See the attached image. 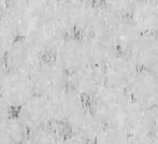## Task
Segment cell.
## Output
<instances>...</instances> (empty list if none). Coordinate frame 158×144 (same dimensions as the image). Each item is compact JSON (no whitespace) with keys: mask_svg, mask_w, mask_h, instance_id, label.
Returning <instances> with one entry per match:
<instances>
[{"mask_svg":"<svg viewBox=\"0 0 158 144\" xmlns=\"http://www.w3.org/2000/svg\"><path fill=\"white\" fill-rule=\"evenodd\" d=\"M109 86L128 89L139 68L127 53L119 52L103 67Z\"/></svg>","mask_w":158,"mask_h":144,"instance_id":"8fae6325","label":"cell"},{"mask_svg":"<svg viewBox=\"0 0 158 144\" xmlns=\"http://www.w3.org/2000/svg\"><path fill=\"white\" fill-rule=\"evenodd\" d=\"M127 90L133 102L148 109L155 108L158 105L157 73L139 70Z\"/></svg>","mask_w":158,"mask_h":144,"instance_id":"7c38bea8","label":"cell"},{"mask_svg":"<svg viewBox=\"0 0 158 144\" xmlns=\"http://www.w3.org/2000/svg\"><path fill=\"white\" fill-rule=\"evenodd\" d=\"M54 1H59V0H54Z\"/></svg>","mask_w":158,"mask_h":144,"instance_id":"d6a6232c","label":"cell"},{"mask_svg":"<svg viewBox=\"0 0 158 144\" xmlns=\"http://www.w3.org/2000/svg\"><path fill=\"white\" fill-rule=\"evenodd\" d=\"M29 129L17 115L0 121V144H25Z\"/></svg>","mask_w":158,"mask_h":144,"instance_id":"d6986e66","label":"cell"},{"mask_svg":"<svg viewBox=\"0 0 158 144\" xmlns=\"http://www.w3.org/2000/svg\"><path fill=\"white\" fill-rule=\"evenodd\" d=\"M16 115L27 126L29 131L51 126H59L54 97L35 94L17 109Z\"/></svg>","mask_w":158,"mask_h":144,"instance_id":"3957f363","label":"cell"},{"mask_svg":"<svg viewBox=\"0 0 158 144\" xmlns=\"http://www.w3.org/2000/svg\"><path fill=\"white\" fill-rule=\"evenodd\" d=\"M157 144H158V132H157Z\"/></svg>","mask_w":158,"mask_h":144,"instance_id":"1f68e13d","label":"cell"},{"mask_svg":"<svg viewBox=\"0 0 158 144\" xmlns=\"http://www.w3.org/2000/svg\"><path fill=\"white\" fill-rule=\"evenodd\" d=\"M54 98L57 108L58 124L61 128L66 129H68L89 108V105L86 103L87 100L69 87Z\"/></svg>","mask_w":158,"mask_h":144,"instance_id":"9a60e30c","label":"cell"},{"mask_svg":"<svg viewBox=\"0 0 158 144\" xmlns=\"http://www.w3.org/2000/svg\"><path fill=\"white\" fill-rule=\"evenodd\" d=\"M116 126L121 127L130 138L157 132L152 109L138 105L133 101L126 109Z\"/></svg>","mask_w":158,"mask_h":144,"instance_id":"9c48e42d","label":"cell"},{"mask_svg":"<svg viewBox=\"0 0 158 144\" xmlns=\"http://www.w3.org/2000/svg\"><path fill=\"white\" fill-rule=\"evenodd\" d=\"M152 112H153V116H154L155 126H156V131L158 132V105L155 108L152 109Z\"/></svg>","mask_w":158,"mask_h":144,"instance_id":"83f0119b","label":"cell"},{"mask_svg":"<svg viewBox=\"0 0 158 144\" xmlns=\"http://www.w3.org/2000/svg\"><path fill=\"white\" fill-rule=\"evenodd\" d=\"M106 85L104 69L92 64L69 74V88L88 101L95 98Z\"/></svg>","mask_w":158,"mask_h":144,"instance_id":"8992f818","label":"cell"},{"mask_svg":"<svg viewBox=\"0 0 158 144\" xmlns=\"http://www.w3.org/2000/svg\"><path fill=\"white\" fill-rule=\"evenodd\" d=\"M10 0H0V19L6 14V11L10 8Z\"/></svg>","mask_w":158,"mask_h":144,"instance_id":"4316f807","label":"cell"},{"mask_svg":"<svg viewBox=\"0 0 158 144\" xmlns=\"http://www.w3.org/2000/svg\"><path fill=\"white\" fill-rule=\"evenodd\" d=\"M19 38L4 22L0 19V61H4L12 45Z\"/></svg>","mask_w":158,"mask_h":144,"instance_id":"7402d4cb","label":"cell"},{"mask_svg":"<svg viewBox=\"0 0 158 144\" xmlns=\"http://www.w3.org/2000/svg\"><path fill=\"white\" fill-rule=\"evenodd\" d=\"M64 132L59 126L30 130L25 144H61Z\"/></svg>","mask_w":158,"mask_h":144,"instance_id":"ffe728a7","label":"cell"},{"mask_svg":"<svg viewBox=\"0 0 158 144\" xmlns=\"http://www.w3.org/2000/svg\"><path fill=\"white\" fill-rule=\"evenodd\" d=\"M156 73H157V75H158V71H157V72H156Z\"/></svg>","mask_w":158,"mask_h":144,"instance_id":"836d02e7","label":"cell"},{"mask_svg":"<svg viewBox=\"0 0 158 144\" xmlns=\"http://www.w3.org/2000/svg\"><path fill=\"white\" fill-rule=\"evenodd\" d=\"M130 137L116 125H104L93 144H128Z\"/></svg>","mask_w":158,"mask_h":144,"instance_id":"44dd1931","label":"cell"},{"mask_svg":"<svg viewBox=\"0 0 158 144\" xmlns=\"http://www.w3.org/2000/svg\"><path fill=\"white\" fill-rule=\"evenodd\" d=\"M156 1H157V3H158V0H156Z\"/></svg>","mask_w":158,"mask_h":144,"instance_id":"e575fe53","label":"cell"},{"mask_svg":"<svg viewBox=\"0 0 158 144\" xmlns=\"http://www.w3.org/2000/svg\"><path fill=\"white\" fill-rule=\"evenodd\" d=\"M126 53L140 70L158 71V35H140Z\"/></svg>","mask_w":158,"mask_h":144,"instance_id":"5bb4252c","label":"cell"},{"mask_svg":"<svg viewBox=\"0 0 158 144\" xmlns=\"http://www.w3.org/2000/svg\"><path fill=\"white\" fill-rule=\"evenodd\" d=\"M52 57L69 74L89 64L84 39L77 35H70L58 46Z\"/></svg>","mask_w":158,"mask_h":144,"instance_id":"30bf717a","label":"cell"},{"mask_svg":"<svg viewBox=\"0 0 158 144\" xmlns=\"http://www.w3.org/2000/svg\"><path fill=\"white\" fill-rule=\"evenodd\" d=\"M102 35L110 38L119 52L124 53L130 48V46L140 36L139 31L135 29L129 16H118L110 12Z\"/></svg>","mask_w":158,"mask_h":144,"instance_id":"4fadbf2b","label":"cell"},{"mask_svg":"<svg viewBox=\"0 0 158 144\" xmlns=\"http://www.w3.org/2000/svg\"><path fill=\"white\" fill-rule=\"evenodd\" d=\"M104 125L106 124L88 108L67 130L93 144Z\"/></svg>","mask_w":158,"mask_h":144,"instance_id":"ac0fdd59","label":"cell"},{"mask_svg":"<svg viewBox=\"0 0 158 144\" xmlns=\"http://www.w3.org/2000/svg\"><path fill=\"white\" fill-rule=\"evenodd\" d=\"M128 144H157V132L148 136L132 137L129 139Z\"/></svg>","mask_w":158,"mask_h":144,"instance_id":"cb8c5ba5","label":"cell"},{"mask_svg":"<svg viewBox=\"0 0 158 144\" xmlns=\"http://www.w3.org/2000/svg\"><path fill=\"white\" fill-rule=\"evenodd\" d=\"M109 11L97 2L87 0H59L54 9L57 19L71 35L87 37L102 35Z\"/></svg>","mask_w":158,"mask_h":144,"instance_id":"6da1fadb","label":"cell"},{"mask_svg":"<svg viewBox=\"0 0 158 144\" xmlns=\"http://www.w3.org/2000/svg\"><path fill=\"white\" fill-rule=\"evenodd\" d=\"M87 53L88 63L103 68L115 55L118 48L106 35H92L83 37Z\"/></svg>","mask_w":158,"mask_h":144,"instance_id":"e0dca14e","label":"cell"},{"mask_svg":"<svg viewBox=\"0 0 158 144\" xmlns=\"http://www.w3.org/2000/svg\"><path fill=\"white\" fill-rule=\"evenodd\" d=\"M140 35H158V3L156 0H139L129 14Z\"/></svg>","mask_w":158,"mask_h":144,"instance_id":"2e32d148","label":"cell"},{"mask_svg":"<svg viewBox=\"0 0 158 144\" xmlns=\"http://www.w3.org/2000/svg\"><path fill=\"white\" fill-rule=\"evenodd\" d=\"M6 69H8V68H6L4 61H0V83H1L2 77H3L4 73L6 72Z\"/></svg>","mask_w":158,"mask_h":144,"instance_id":"f1b7e54d","label":"cell"},{"mask_svg":"<svg viewBox=\"0 0 158 144\" xmlns=\"http://www.w3.org/2000/svg\"><path fill=\"white\" fill-rule=\"evenodd\" d=\"M29 0H10V3L12 6H22V4L26 3L28 2Z\"/></svg>","mask_w":158,"mask_h":144,"instance_id":"f546056e","label":"cell"},{"mask_svg":"<svg viewBox=\"0 0 158 144\" xmlns=\"http://www.w3.org/2000/svg\"><path fill=\"white\" fill-rule=\"evenodd\" d=\"M35 94L56 97L69 87V73L54 59H45L31 75Z\"/></svg>","mask_w":158,"mask_h":144,"instance_id":"5b68a950","label":"cell"},{"mask_svg":"<svg viewBox=\"0 0 158 144\" xmlns=\"http://www.w3.org/2000/svg\"><path fill=\"white\" fill-rule=\"evenodd\" d=\"M131 102L132 100L127 89L106 85L88 105L106 125H117Z\"/></svg>","mask_w":158,"mask_h":144,"instance_id":"7a4b0ae2","label":"cell"},{"mask_svg":"<svg viewBox=\"0 0 158 144\" xmlns=\"http://www.w3.org/2000/svg\"><path fill=\"white\" fill-rule=\"evenodd\" d=\"M45 60V55L25 37H21L14 42L8 53L4 64L13 71L32 75Z\"/></svg>","mask_w":158,"mask_h":144,"instance_id":"277c9868","label":"cell"},{"mask_svg":"<svg viewBox=\"0 0 158 144\" xmlns=\"http://www.w3.org/2000/svg\"><path fill=\"white\" fill-rule=\"evenodd\" d=\"M0 94L17 110L35 94L31 75L6 69L0 83Z\"/></svg>","mask_w":158,"mask_h":144,"instance_id":"52a82bcc","label":"cell"},{"mask_svg":"<svg viewBox=\"0 0 158 144\" xmlns=\"http://www.w3.org/2000/svg\"><path fill=\"white\" fill-rule=\"evenodd\" d=\"M87 1H93V2H98L99 0H87Z\"/></svg>","mask_w":158,"mask_h":144,"instance_id":"4dcf8cb0","label":"cell"},{"mask_svg":"<svg viewBox=\"0 0 158 144\" xmlns=\"http://www.w3.org/2000/svg\"><path fill=\"white\" fill-rule=\"evenodd\" d=\"M14 108L8 102L6 98L0 94V121L9 117L10 115L13 114Z\"/></svg>","mask_w":158,"mask_h":144,"instance_id":"d4e9b609","label":"cell"},{"mask_svg":"<svg viewBox=\"0 0 158 144\" xmlns=\"http://www.w3.org/2000/svg\"><path fill=\"white\" fill-rule=\"evenodd\" d=\"M139 0H103V6L110 13L118 16H129Z\"/></svg>","mask_w":158,"mask_h":144,"instance_id":"603a6c76","label":"cell"},{"mask_svg":"<svg viewBox=\"0 0 158 144\" xmlns=\"http://www.w3.org/2000/svg\"><path fill=\"white\" fill-rule=\"evenodd\" d=\"M61 144H90L84 139L80 138L79 136L71 134V132H64V136L61 140Z\"/></svg>","mask_w":158,"mask_h":144,"instance_id":"484cf974","label":"cell"},{"mask_svg":"<svg viewBox=\"0 0 158 144\" xmlns=\"http://www.w3.org/2000/svg\"><path fill=\"white\" fill-rule=\"evenodd\" d=\"M70 35L66 27L57 19H50L35 26L25 38L29 39L45 56H53L58 46Z\"/></svg>","mask_w":158,"mask_h":144,"instance_id":"ba28073f","label":"cell"}]
</instances>
